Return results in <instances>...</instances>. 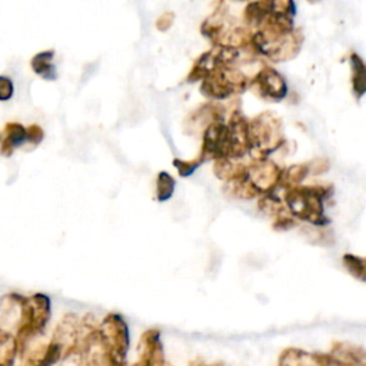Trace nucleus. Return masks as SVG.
Here are the masks:
<instances>
[{"label":"nucleus","instance_id":"1","mask_svg":"<svg viewBox=\"0 0 366 366\" xmlns=\"http://www.w3.org/2000/svg\"><path fill=\"white\" fill-rule=\"evenodd\" d=\"M333 193L329 185L296 186L284 192V202L291 215L299 222H306L312 227L325 228L329 219L325 215V201Z\"/></svg>","mask_w":366,"mask_h":366},{"label":"nucleus","instance_id":"2","mask_svg":"<svg viewBox=\"0 0 366 366\" xmlns=\"http://www.w3.org/2000/svg\"><path fill=\"white\" fill-rule=\"evenodd\" d=\"M249 142L252 159L269 158L287 144L282 121L272 112H264L250 119Z\"/></svg>","mask_w":366,"mask_h":366},{"label":"nucleus","instance_id":"3","mask_svg":"<svg viewBox=\"0 0 366 366\" xmlns=\"http://www.w3.org/2000/svg\"><path fill=\"white\" fill-rule=\"evenodd\" d=\"M249 88L253 93L268 102H282L288 96V83L275 68L264 65L250 79Z\"/></svg>","mask_w":366,"mask_h":366},{"label":"nucleus","instance_id":"4","mask_svg":"<svg viewBox=\"0 0 366 366\" xmlns=\"http://www.w3.org/2000/svg\"><path fill=\"white\" fill-rule=\"evenodd\" d=\"M282 171L284 169L279 167V165L269 158L252 159L250 163H247L246 178L262 196L277 190Z\"/></svg>","mask_w":366,"mask_h":366},{"label":"nucleus","instance_id":"5","mask_svg":"<svg viewBox=\"0 0 366 366\" xmlns=\"http://www.w3.org/2000/svg\"><path fill=\"white\" fill-rule=\"evenodd\" d=\"M270 13H273L272 0H253V2L247 3L243 10L245 26L257 31Z\"/></svg>","mask_w":366,"mask_h":366},{"label":"nucleus","instance_id":"6","mask_svg":"<svg viewBox=\"0 0 366 366\" xmlns=\"http://www.w3.org/2000/svg\"><path fill=\"white\" fill-rule=\"evenodd\" d=\"M27 142V129L20 123H8L0 140V153L2 156H12L16 148Z\"/></svg>","mask_w":366,"mask_h":366},{"label":"nucleus","instance_id":"7","mask_svg":"<svg viewBox=\"0 0 366 366\" xmlns=\"http://www.w3.org/2000/svg\"><path fill=\"white\" fill-rule=\"evenodd\" d=\"M349 65H351V83L353 96L359 100L366 95V63L356 52H351L349 54Z\"/></svg>","mask_w":366,"mask_h":366},{"label":"nucleus","instance_id":"8","mask_svg":"<svg viewBox=\"0 0 366 366\" xmlns=\"http://www.w3.org/2000/svg\"><path fill=\"white\" fill-rule=\"evenodd\" d=\"M311 175L309 174L307 163L300 165H291L289 167H285L282 171V178H280V183L277 190H288L296 186H302L305 179ZM276 190V192H277Z\"/></svg>","mask_w":366,"mask_h":366},{"label":"nucleus","instance_id":"9","mask_svg":"<svg viewBox=\"0 0 366 366\" xmlns=\"http://www.w3.org/2000/svg\"><path fill=\"white\" fill-rule=\"evenodd\" d=\"M224 192L232 196V198H238L242 201H252L261 196L258 190L252 186V183L247 181L246 176L224 182Z\"/></svg>","mask_w":366,"mask_h":366},{"label":"nucleus","instance_id":"10","mask_svg":"<svg viewBox=\"0 0 366 366\" xmlns=\"http://www.w3.org/2000/svg\"><path fill=\"white\" fill-rule=\"evenodd\" d=\"M53 50H46L38 53L32 59V69L36 75L43 77L45 80H56L58 79V73H56L54 65H53Z\"/></svg>","mask_w":366,"mask_h":366},{"label":"nucleus","instance_id":"11","mask_svg":"<svg viewBox=\"0 0 366 366\" xmlns=\"http://www.w3.org/2000/svg\"><path fill=\"white\" fill-rule=\"evenodd\" d=\"M175 185H176V181L171 176V174L160 172L158 175V181H156V198H158V201L165 202L167 199H171V196L175 192Z\"/></svg>","mask_w":366,"mask_h":366},{"label":"nucleus","instance_id":"12","mask_svg":"<svg viewBox=\"0 0 366 366\" xmlns=\"http://www.w3.org/2000/svg\"><path fill=\"white\" fill-rule=\"evenodd\" d=\"M344 265L345 268L348 269V272L360 279V280H365L366 282V258H359V257H355V255H351V253H348V255L344 257Z\"/></svg>","mask_w":366,"mask_h":366},{"label":"nucleus","instance_id":"13","mask_svg":"<svg viewBox=\"0 0 366 366\" xmlns=\"http://www.w3.org/2000/svg\"><path fill=\"white\" fill-rule=\"evenodd\" d=\"M174 165L176 166L178 172L181 176L186 178V176H190L196 169H198L201 165H202V160L198 158L196 160H192V162H186V160H181V159H175L174 160Z\"/></svg>","mask_w":366,"mask_h":366},{"label":"nucleus","instance_id":"14","mask_svg":"<svg viewBox=\"0 0 366 366\" xmlns=\"http://www.w3.org/2000/svg\"><path fill=\"white\" fill-rule=\"evenodd\" d=\"M307 167H309V174L314 176H319L329 171V160L325 158H317L311 162H307Z\"/></svg>","mask_w":366,"mask_h":366},{"label":"nucleus","instance_id":"15","mask_svg":"<svg viewBox=\"0 0 366 366\" xmlns=\"http://www.w3.org/2000/svg\"><path fill=\"white\" fill-rule=\"evenodd\" d=\"M13 83L9 77L6 76H0V102H6L10 100L13 96Z\"/></svg>","mask_w":366,"mask_h":366},{"label":"nucleus","instance_id":"16","mask_svg":"<svg viewBox=\"0 0 366 366\" xmlns=\"http://www.w3.org/2000/svg\"><path fill=\"white\" fill-rule=\"evenodd\" d=\"M43 129L38 125H32L31 128H27V144H32L33 146H38L43 140Z\"/></svg>","mask_w":366,"mask_h":366},{"label":"nucleus","instance_id":"17","mask_svg":"<svg viewBox=\"0 0 366 366\" xmlns=\"http://www.w3.org/2000/svg\"><path fill=\"white\" fill-rule=\"evenodd\" d=\"M174 23V13H165L159 17V20L156 22V26L159 31H167L169 27L172 26Z\"/></svg>","mask_w":366,"mask_h":366},{"label":"nucleus","instance_id":"18","mask_svg":"<svg viewBox=\"0 0 366 366\" xmlns=\"http://www.w3.org/2000/svg\"><path fill=\"white\" fill-rule=\"evenodd\" d=\"M306 2L311 3V5H318V3L322 2V0H306Z\"/></svg>","mask_w":366,"mask_h":366}]
</instances>
